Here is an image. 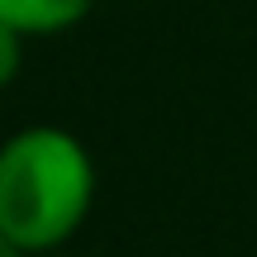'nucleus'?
Listing matches in <instances>:
<instances>
[{
  "label": "nucleus",
  "instance_id": "nucleus-1",
  "mask_svg": "<svg viewBox=\"0 0 257 257\" xmlns=\"http://www.w3.org/2000/svg\"><path fill=\"white\" fill-rule=\"evenodd\" d=\"M95 205L91 148L62 124H29L0 148V238L43 257L76 238Z\"/></svg>",
  "mask_w": 257,
  "mask_h": 257
},
{
  "label": "nucleus",
  "instance_id": "nucleus-2",
  "mask_svg": "<svg viewBox=\"0 0 257 257\" xmlns=\"http://www.w3.org/2000/svg\"><path fill=\"white\" fill-rule=\"evenodd\" d=\"M95 0H0V24L19 29L24 38H53L76 29Z\"/></svg>",
  "mask_w": 257,
  "mask_h": 257
},
{
  "label": "nucleus",
  "instance_id": "nucleus-3",
  "mask_svg": "<svg viewBox=\"0 0 257 257\" xmlns=\"http://www.w3.org/2000/svg\"><path fill=\"white\" fill-rule=\"evenodd\" d=\"M19 48H24V34L0 24V81H5V86L19 76Z\"/></svg>",
  "mask_w": 257,
  "mask_h": 257
},
{
  "label": "nucleus",
  "instance_id": "nucleus-4",
  "mask_svg": "<svg viewBox=\"0 0 257 257\" xmlns=\"http://www.w3.org/2000/svg\"><path fill=\"white\" fill-rule=\"evenodd\" d=\"M0 257H34V252H24V248H15V243H5V248H0Z\"/></svg>",
  "mask_w": 257,
  "mask_h": 257
},
{
  "label": "nucleus",
  "instance_id": "nucleus-5",
  "mask_svg": "<svg viewBox=\"0 0 257 257\" xmlns=\"http://www.w3.org/2000/svg\"><path fill=\"white\" fill-rule=\"evenodd\" d=\"M43 257H67V252H43Z\"/></svg>",
  "mask_w": 257,
  "mask_h": 257
}]
</instances>
